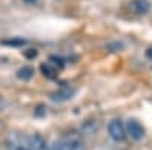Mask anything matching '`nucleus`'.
Wrapping results in <instances>:
<instances>
[{
  "label": "nucleus",
  "mask_w": 152,
  "mask_h": 150,
  "mask_svg": "<svg viewBox=\"0 0 152 150\" xmlns=\"http://www.w3.org/2000/svg\"><path fill=\"white\" fill-rule=\"evenodd\" d=\"M26 147L28 150H47L46 141L41 138L40 135H31L26 140Z\"/></svg>",
  "instance_id": "20e7f679"
},
{
  "label": "nucleus",
  "mask_w": 152,
  "mask_h": 150,
  "mask_svg": "<svg viewBox=\"0 0 152 150\" xmlns=\"http://www.w3.org/2000/svg\"><path fill=\"white\" fill-rule=\"evenodd\" d=\"M108 133L114 141H123L126 132H125V124L120 120H113L108 123Z\"/></svg>",
  "instance_id": "7ed1b4c3"
},
{
  "label": "nucleus",
  "mask_w": 152,
  "mask_h": 150,
  "mask_svg": "<svg viewBox=\"0 0 152 150\" xmlns=\"http://www.w3.org/2000/svg\"><path fill=\"white\" fill-rule=\"evenodd\" d=\"M34 76V70L31 67H21L18 71H17V78L23 79V80H29L31 78Z\"/></svg>",
  "instance_id": "0eeeda50"
},
{
  "label": "nucleus",
  "mask_w": 152,
  "mask_h": 150,
  "mask_svg": "<svg viewBox=\"0 0 152 150\" xmlns=\"http://www.w3.org/2000/svg\"><path fill=\"white\" fill-rule=\"evenodd\" d=\"M73 94H75V90H73V88L64 86V88H61V90L55 91L50 97H52L53 102H66V100H69V99L73 97Z\"/></svg>",
  "instance_id": "39448f33"
},
{
  "label": "nucleus",
  "mask_w": 152,
  "mask_h": 150,
  "mask_svg": "<svg viewBox=\"0 0 152 150\" xmlns=\"http://www.w3.org/2000/svg\"><path fill=\"white\" fill-rule=\"evenodd\" d=\"M47 150H84V143L79 136L70 135L66 138H59L53 141Z\"/></svg>",
  "instance_id": "f257e3e1"
},
{
  "label": "nucleus",
  "mask_w": 152,
  "mask_h": 150,
  "mask_svg": "<svg viewBox=\"0 0 152 150\" xmlns=\"http://www.w3.org/2000/svg\"><path fill=\"white\" fill-rule=\"evenodd\" d=\"M131 8H132V11L135 12V14L143 15V14H146V12L149 11L151 5H149L148 0H132Z\"/></svg>",
  "instance_id": "423d86ee"
},
{
  "label": "nucleus",
  "mask_w": 152,
  "mask_h": 150,
  "mask_svg": "<svg viewBox=\"0 0 152 150\" xmlns=\"http://www.w3.org/2000/svg\"><path fill=\"white\" fill-rule=\"evenodd\" d=\"M125 132L126 135H129L132 140L138 141V140H142L143 136H145V128H143V124L135 120V118H129L128 121H126L125 124Z\"/></svg>",
  "instance_id": "f03ea898"
}]
</instances>
